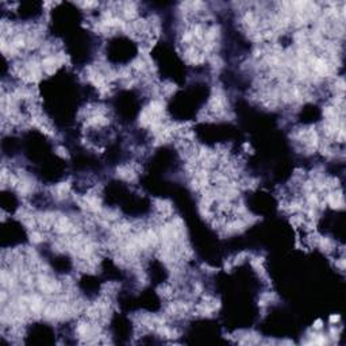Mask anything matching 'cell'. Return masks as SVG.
I'll use <instances>...</instances> for the list:
<instances>
[{"label":"cell","instance_id":"obj_2","mask_svg":"<svg viewBox=\"0 0 346 346\" xmlns=\"http://www.w3.org/2000/svg\"><path fill=\"white\" fill-rule=\"evenodd\" d=\"M341 320V316L339 315H330V318H329V323L330 324H337Z\"/></svg>","mask_w":346,"mask_h":346},{"label":"cell","instance_id":"obj_1","mask_svg":"<svg viewBox=\"0 0 346 346\" xmlns=\"http://www.w3.org/2000/svg\"><path fill=\"white\" fill-rule=\"evenodd\" d=\"M323 327H324V324H323V320L322 319H316L315 322L312 323V330H315V331H322Z\"/></svg>","mask_w":346,"mask_h":346}]
</instances>
